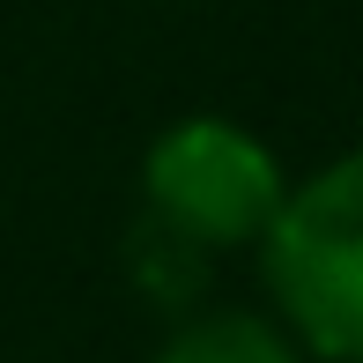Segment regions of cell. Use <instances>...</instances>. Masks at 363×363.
<instances>
[{
	"instance_id": "4",
	"label": "cell",
	"mask_w": 363,
	"mask_h": 363,
	"mask_svg": "<svg viewBox=\"0 0 363 363\" xmlns=\"http://www.w3.org/2000/svg\"><path fill=\"white\" fill-rule=\"evenodd\" d=\"M148 8H156V0H148Z\"/></svg>"
},
{
	"instance_id": "1",
	"label": "cell",
	"mask_w": 363,
	"mask_h": 363,
	"mask_svg": "<svg viewBox=\"0 0 363 363\" xmlns=\"http://www.w3.org/2000/svg\"><path fill=\"white\" fill-rule=\"evenodd\" d=\"M252 252L296 349L311 363H363V148L289 178L282 216Z\"/></svg>"
},
{
	"instance_id": "3",
	"label": "cell",
	"mask_w": 363,
	"mask_h": 363,
	"mask_svg": "<svg viewBox=\"0 0 363 363\" xmlns=\"http://www.w3.org/2000/svg\"><path fill=\"white\" fill-rule=\"evenodd\" d=\"M156 363H311L282 334V319L259 311H201L156 349Z\"/></svg>"
},
{
	"instance_id": "2",
	"label": "cell",
	"mask_w": 363,
	"mask_h": 363,
	"mask_svg": "<svg viewBox=\"0 0 363 363\" xmlns=\"http://www.w3.org/2000/svg\"><path fill=\"white\" fill-rule=\"evenodd\" d=\"M141 208L186 252H252L289 201V171L230 111H186L141 148Z\"/></svg>"
}]
</instances>
